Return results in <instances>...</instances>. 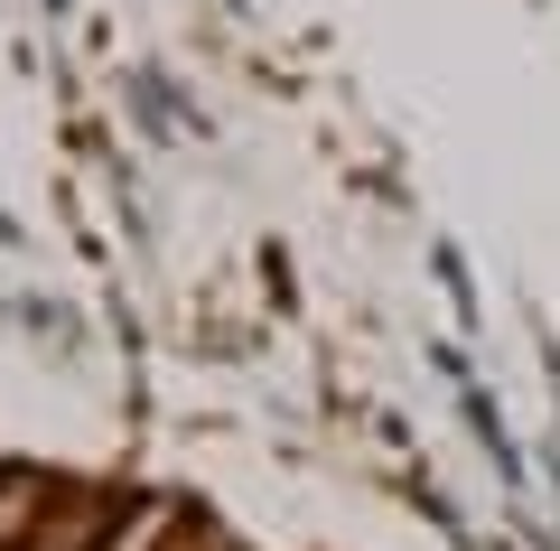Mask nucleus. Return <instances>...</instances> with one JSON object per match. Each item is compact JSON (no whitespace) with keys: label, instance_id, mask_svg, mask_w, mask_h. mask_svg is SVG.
<instances>
[{"label":"nucleus","instance_id":"1","mask_svg":"<svg viewBox=\"0 0 560 551\" xmlns=\"http://www.w3.org/2000/svg\"><path fill=\"white\" fill-rule=\"evenodd\" d=\"M28 532H38V486L0 477V551H28Z\"/></svg>","mask_w":560,"mask_h":551},{"label":"nucleus","instance_id":"2","mask_svg":"<svg viewBox=\"0 0 560 551\" xmlns=\"http://www.w3.org/2000/svg\"><path fill=\"white\" fill-rule=\"evenodd\" d=\"M84 542H94V514H84V505H66V514H47V524L28 532V551H84Z\"/></svg>","mask_w":560,"mask_h":551},{"label":"nucleus","instance_id":"3","mask_svg":"<svg viewBox=\"0 0 560 551\" xmlns=\"http://www.w3.org/2000/svg\"><path fill=\"white\" fill-rule=\"evenodd\" d=\"M160 542H168V514H160V505H140L131 524L113 532V551H160Z\"/></svg>","mask_w":560,"mask_h":551}]
</instances>
